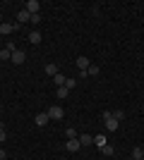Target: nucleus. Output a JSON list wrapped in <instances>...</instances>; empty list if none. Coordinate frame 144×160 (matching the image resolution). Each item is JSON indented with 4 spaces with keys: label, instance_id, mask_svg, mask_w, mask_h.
I'll return each instance as SVG.
<instances>
[{
    "label": "nucleus",
    "instance_id": "obj_10",
    "mask_svg": "<svg viewBox=\"0 0 144 160\" xmlns=\"http://www.w3.org/2000/svg\"><path fill=\"white\" fill-rule=\"evenodd\" d=\"M77 139H79V143H82V146H91V143H94V139H91L89 134H82V136H77Z\"/></svg>",
    "mask_w": 144,
    "mask_h": 160
},
{
    "label": "nucleus",
    "instance_id": "obj_22",
    "mask_svg": "<svg viewBox=\"0 0 144 160\" xmlns=\"http://www.w3.org/2000/svg\"><path fill=\"white\" fill-rule=\"evenodd\" d=\"M75 86H77L75 79H67V81H65V88H67V91H70V88H75Z\"/></svg>",
    "mask_w": 144,
    "mask_h": 160
},
{
    "label": "nucleus",
    "instance_id": "obj_7",
    "mask_svg": "<svg viewBox=\"0 0 144 160\" xmlns=\"http://www.w3.org/2000/svg\"><path fill=\"white\" fill-rule=\"evenodd\" d=\"M36 124H39V127H46V124H48V122H51V120H48V115L46 112H39V115H36Z\"/></svg>",
    "mask_w": 144,
    "mask_h": 160
},
{
    "label": "nucleus",
    "instance_id": "obj_21",
    "mask_svg": "<svg viewBox=\"0 0 144 160\" xmlns=\"http://www.w3.org/2000/svg\"><path fill=\"white\" fill-rule=\"evenodd\" d=\"M7 139V132H5V124L0 122V141H5Z\"/></svg>",
    "mask_w": 144,
    "mask_h": 160
},
{
    "label": "nucleus",
    "instance_id": "obj_16",
    "mask_svg": "<svg viewBox=\"0 0 144 160\" xmlns=\"http://www.w3.org/2000/svg\"><path fill=\"white\" fill-rule=\"evenodd\" d=\"M46 74L55 77V74H58V65H53V62H51V65H46Z\"/></svg>",
    "mask_w": 144,
    "mask_h": 160
},
{
    "label": "nucleus",
    "instance_id": "obj_19",
    "mask_svg": "<svg viewBox=\"0 0 144 160\" xmlns=\"http://www.w3.org/2000/svg\"><path fill=\"white\" fill-rule=\"evenodd\" d=\"M67 93H70V91H67L65 86H60V88H58V98H60V100H65V98H67Z\"/></svg>",
    "mask_w": 144,
    "mask_h": 160
},
{
    "label": "nucleus",
    "instance_id": "obj_4",
    "mask_svg": "<svg viewBox=\"0 0 144 160\" xmlns=\"http://www.w3.org/2000/svg\"><path fill=\"white\" fill-rule=\"evenodd\" d=\"M10 60H12V65H24V60H27V53H24V50H14Z\"/></svg>",
    "mask_w": 144,
    "mask_h": 160
},
{
    "label": "nucleus",
    "instance_id": "obj_9",
    "mask_svg": "<svg viewBox=\"0 0 144 160\" xmlns=\"http://www.w3.org/2000/svg\"><path fill=\"white\" fill-rule=\"evenodd\" d=\"M101 74V67L99 65H89V69H87V77H99Z\"/></svg>",
    "mask_w": 144,
    "mask_h": 160
},
{
    "label": "nucleus",
    "instance_id": "obj_24",
    "mask_svg": "<svg viewBox=\"0 0 144 160\" xmlns=\"http://www.w3.org/2000/svg\"><path fill=\"white\" fill-rule=\"evenodd\" d=\"M7 158V153H5V151H0V160H5Z\"/></svg>",
    "mask_w": 144,
    "mask_h": 160
},
{
    "label": "nucleus",
    "instance_id": "obj_3",
    "mask_svg": "<svg viewBox=\"0 0 144 160\" xmlns=\"http://www.w3.org/2000/svg\"><path fill=\"white\" fill-rule=\"evenodd\" d=\"M24 10H27L29 14H39V10H41V2H39V0H27Z\"/></svg>",
    "mask_w": 144,
    "mask_h": 160
},
{
    "label": "nucleus",
    "instance_id": "obj_18",
    "mask_svg": "<svg viewBox=\"0 0 144 160\" xmlns=\"http://www.w3.org/2000/svg\"><path fill=\"white\" fill-rule=\"evenodd\" d=\"M10 58H12V50L3 48V50H0V60H10Z\"/></svg>",
    "mask_w": 144,
    "mask_h": 160
},
{
    "label": "nucleus",
    "instance_id": "obj_17",
    "mask_svg": "<svg viewBox=\"0 0 144 160\" xmlns=\"http://www.w3.org/2000/svg\"><path fill=\"white\" fill-rule=\"evenodd\" d=\"M101 153H103V155H113V153H115V148L110 146V143H106V146L101 148Z\"/></svg>",
    "mask_w": 144,
    "mask_h": 160
},
{
    "label": "nucleus",
    "instance_id": "obj_11",
    "mask_svg": "<svg viewBox=\"0 0 144 160\" xmlns=\"http://www.w3.org/2000/svg\"><path fill=\"white\" fill-rule=\"evenodd\" d=\"M106 143H108V141H106V136H103V134H99V136H94V146L103 148V146H106Z\"/></svg>",
    "mask_w": 144,
    "mask_h": 160
},
{
    "label": "nucleus",
    "instance_id": "obj_23",
    "mask_svg": "<svg viewBox=\"0 0 144 160\" xmlns=\"http://www.w3.org/2000/svg\"><path fill=\"white\" fill-rule=\"evenodd\" d=\"M67 136H70V139H77V132H75V127H67Z\"/></svg>",
    "mask_w": 144,
    "mask_h": 160
},
{
    "label": "nucleus",
    "instance_id": "obj_13",
    "mask_svg": "<svg viewBox=\"0 0 144 160\" xmlns=\"http://www.w3.org/2000/svg\"><path fill=\"white\" fill-rule=\"evenodd\" d=\"M29 41H31L34 46H39V43H41V33H39V31H31V33H29Z\"/></svg>",
    "mask_w": 144,
    "mask_h": 160
},
{
    "label": "nucleus",
    "instance_id": "obj_2",
    "mask_svg": "<svg viewBox=\"0 0 144 160\" xmlns=\"http://www.w3.org/2000/svg\"><path fill=\"white\" fill-rule=\"evenodd\" d=\"M48 120H62V115H65V110H62L60 105H51L48 108Z\"/></svg>",
    "mask_w": 144,
    "mask_h": 160
},
{
    "label": "nucleus",
    "instance_id": "obj_20",
    "mask_svg": "<svg viewBox=\"0 0 144 160\" xmlns=\"http://www.w3.org/2000/svg\"><path fill=\"white\" fill-rule=\"evenodd\" d=\"M113 117H115L118 122H123L125 117H127V115H125V110H115V112H113Z\"/></svg>",
    "mask_w": 144,
    "mask_h": 160
},
{
    "label": "nucleus",
    "instance_id": "obj_14",
    "mask_svg": "<svg viewBox=\"0 0 144 160\" xmlns=\"http://www.w3.org/2000/svg\"><path fill=\"white\" fill-rule=\"evenodd\" d=\"M132 158H135V160H144V151H142V148H132Z\"/></svg>",
    "mask_w": 144,
    "mask_h": 160
},
{
    "label": "nucleus",
    "instance_id": "obj_5",
    "mask_svg": "<svg viewBox=\"0 0 144 160\" xmlns=\"http://www.w3.org/2000/svg\"><path fill=\"white\" fill-rule=\"evenodd\" d=\"M75 65H77V69H79V72H87V69H89V65H91V62L87 60L84 55H79V58H77V62H75Z\"/></svg>",
    "mask_w": 144,
    "mask_h": 160
},
{
    "label": "nucleus",
    "instance_id": "obj_12",
    "mask_svg": "<svg viewBox=\"0 0 144 160\" xmlns=\"http://www.w3.org/2000/svg\"><path fill=\"white\" fill-rule=\"evenodd\" d=\"M17 22H31V14H29L27 10H19V14H17Z\"/></svg>",
    "mask_w": 144,
    "mask_h": 160
},
{
    "label": "nucleus",
    "instance_id": "obj_1",
    "mask_svg": "<svg viewBox=\"0 0 144 160\" xmlns=\"http://www.w3.org/2000/svg\"><path fill=\"white\" fill-rule=\"evenodd\" d=\"M103 122H106V129H108V132H115L118 129V124H120V122L115 120V117H113V112H108V110H103Z\"/></svg>",
    "mask_w": 144,
    "mask_h": 160
},
{
    "label": "nucleus",
    "instance_id": "obj_6",
    "mask_svg": "<svg viewBox=\"0 0 144 160\" xmlns=\"http://www.w3.org/2000/svg\"><path fill=\"white\" fill-rule=\"evenodd\" d=\"M65 148H67L70 153H77V151L82 148V143H79V139H70L67 143H65Z\"/></svg>",
    "mask_w": 144,
    "mask_h": 160
},
{
    "label": "nucleus",
    "instance_id": "obj_8",
    "mask_svg": "<svg viewBox=\"0 0 144 160\" xmlns=\"http://www.w3.org/2000/svg\"><path fill=\"white\" fill-rule=\"evenodd\" d=\"M14 24H10V22H3V24H0V33H12L14 31Z\"/></svg>",
    "mask_w": 144,
    "mask_h": 160
},
{
    "label": "nucleus",
    "instance_id": "obj_15",
    "mask_svg": "<svg viewBox=\"0 0 144 160\" xmlns=\"http://www.w3.org/2000/svg\"><path fill=\"white\" fill-rule=\"evenodd\" d=\"M53 81H55V84H58V88H60V86H65V81H67V79H65V77H62V74L58 72V74H55V77H53Z\"/></svg>",
    "mask_w": 144,
    "mask_h": 160
}]
</instances>
